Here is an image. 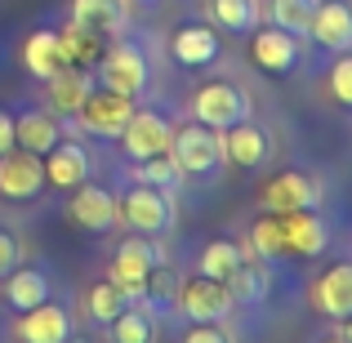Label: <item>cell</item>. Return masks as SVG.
I'll return each instance as SVG.
<instances>
[{"instance_id": "obj_40", "label": "cell", "mask_w": 352, "mask_h": 343, "mask_svg": "<svg viewBox=\"0 0 352 343\" xmlns=\"http://www.w3.org/2000/svg\"><path fill=\"white\" fill-rule=\"evenodd\" d=\"M63 343H89V339H85V335H76V330H72V335L63 339Z\"/></svg>"}, {"instance_id": "obj_8", "label": "cell", "mask_w": 352, "mask_h": 343, "mask_svg": "<svg viewBox=\"0 0 352 343\" xmlns=\"http://www.w3.org/2000/svg\"><path fill=\"white\" fill-rule=\"evenodd\" d=\"M156 258H161V250H156L152 241H143V232H129V236L116 245V254H112V281L129 294V299H138Z\"/></svg>"}, {"instance_id": "obj_26", "label": "cell", "mask_w": 352, "mask_h": 343, "mask_svg": "<svg viewBox=\"0 0 352 343\" xmlns=\"http://www.w3.org/2000/svg\"><path fill=\"white\" fill-rule=\"evenodd\" d=\"M72 23L98 36H116L125 27V9H120V0H72Z\"/></svg>"}, {"instance_id": "obj_13", "label": "cell", "mask_w": 352, "mask_h": 343, "mask_svg": "<svg viewBox=\"0 0 352 343\" xmlns=\"http://www.w3.org/2000/svg\"><path fill=\"white\" fill-rule=\"evenodd\" d=\"M67 219L85 232H107L116 228V197L107 188H94V183H80L72 188V201H67Z\"/></svg>"}, {"instance_id": "obj_22", "label": "cell", "mask_w": 352, "mask_h": 343, "mask_svg": "<svg viewBox=\"0 0 352 343\" xmlns=\"http://www.w3.org/2000/svg\"><path fill=\"white\" fill-rule=\"evenodd\" d=\"M23 67L32 71L36 80H50L54 71L67 67V63H63V41H58V32L41 27V32L27 36V45H23Z\"/></svg>"}, {"instance_id": "obj_41", "label": "cell", "mask_w": 352, "mask_h": 343, "mask_svg": "<svg viewBox=\"0 0 352 343\" xmlns=\"http://www.w3.org/2000/svg\"><path fill=\"white\" fill-rule=\"evenodd\" d=\"M326 343H344V339H339V335H335V339H326Z\"/></svg>"}, {"instance_id": "obj_14", "label": "cell", "mask_w": 352, "mask_h": 343, "mask_svg": "<svg viewBox=\"0 0 352 343\" xmlns=\"http://www.w3.org/2000/svg\"><path fill=\"white\" fill-rule=\"evenodd\" d=\"M267 156H272V138H267L263 125H254V120H236V125L223 129V161L241 165V170H258Z\"/></svg>"}, {"instance_id": "obj_27", "label": "cell", "mask_w": 352, "mask_h": 343, "mask_svg": "<svg viewBox=\"0 0 352 343\" xmlns=\"http://www.w3.org/2000/svg\"><path fill=\"white\" fill-rule=\"evenodd\" d=\"M312 9H317V0H267V23L281 27V32L290 36H308V23H312Z\"/></svg>"}, {"instance_id": "obj_2", "label": "cell", "mask_w": 352, "mask_h": 343, "mask_svg": "<svg viewBox=\"0 0 352 343\" xmlns=\"http://www.w3.org/2000/svg\"><path fill=\"white\" fill-rule=\"evenodd\" d=\"M116 223H129V232H143V236H156V232H170L174 228V201L170 192L161 188H129L125 197L116 201Z\"/></svg>"}, {"instance_id": "obj_15", "label": "cell", "mask_w": 352, "mask_h": 343, "mask_svg": "<svg viewBox=\"0 0 352 343\" xmlns=\"http://www.w3.org/2000/svg\"><path fill=\"white\" fill-rule=\"evenodd\" d=\"M41 165H45V183H50V188H80V183L89 179V170H94L85 147L63 143V138L41 156Z\"/></svg>"}, {"instance_id": "obj_20", "label": "cell", "mask_w": 352, "mask_h": 343, "mask_svg": "<svg viewBox=\"0 0 352 343\" xmlns=\"http://www.w3.org/2000/svg\"><path fill=\"white\" fill-rule=\"evenodd\" d=\"M58 138H63V125H58L54 112H23V116H14V147H23V152L45 156Z\"/></svg>"}, {"instance_id": "obj_33", "label": "cell", "mask_w": 352, "mask_h": 343, "mask_svg": "<svg viewBox=\"0 0 352 343\" xmlns=\"http://www.w3.org/2000/svg\"><path fill=\"white\" fill-rule=\"evenodd\" d=\"M107 326H112V343H152V339H156L152 317H147V312H138V308L116 312Z\"/></svg>"}, {"instance_id": "obj_25", "label": "cell", "mask_w": 352, "mask_h": 343, "mask_svg": "<svg viewBox=\"0 0 352 343\" xmlns=\"http://www.w3.org/2000/svg\"><path fill=\"white\" fill-rule=\"evenodd\" d=\"M58 41H63V63H67V67L89 71L98 58H103V36L89 32V27H80V23H67L58 32Z\"/></svg>"}, {"instance_id": "obj_3", "label": "cell", "mask_w": 352, "mask_h": 343, "mask_svg": "<svg viewBox=\"0 0 352 343\" xmlns=\"http://www.w3.org/2000/svg\"><path fill=\"white\" fill-rule=\"evenodd\" d=\"M170 156L179 161L183 174H214L219 165H223V134L210 125H201V120H192V125H179L170 138Z\"/></svg>"}, {"instance_id": "obj_18", "label": "cell", "mask_w": 352, "mask_h": 343, "mask_svg": "<svg viewBox=\"0 0 352 343\" xmlns=\"http://www.w3.org/2000/svg\"><path fill=\"white\" fill-rule=\"evenodd\" d=\"M250 54H254V63L263 71H272V76H281V71H290L294 63H299V36L281 32V27H258L254 41H250Z\"/></svg>"}, {"instance_id": "obj_39", "label": "cell", "mask_w": 352, "mask_h": 343, "mask_svg": "<svg viewBox=\"0 0 352 343\" xmlns=\"http://www.w3.org/2000/svg\"><path fill=\"white\" fill-rule=\"evenodd\" d=\"M339 339L352 343V312H348V317H339Z\"/></svg>"}, {"instance_id": "obj_34", "label": "cell", "mask_w": 352, "mask_h": 343, "mask_svg": "<svg viewBox=\"0 0 352 343\" xmlns=\"http://www.w3.org/2000/svg\"><path fill=\"white\" fill-rule=\"evenodd\" d=\"M143 294L156 303V308H170V303H174V294H179V281H174V267L156 258V263H152V272H147V281H143Z\"/></svg>"}, {"instance_id": "obj_7", "label": "cell", "mask_w": 352, "mask_h": 343, "mask_svg": "<svg viewBox=\"0 0 352 343\" xmlns=\"http://www.w3.org/2000/svg\"><path fill=\"white\" fill-rule=\"evenodd\" d=\"M321 201V183L308 179L299 170H285V174H272V179L258 188V206L267 214H285V210H317Z\"/></svg>"}, {"instance_id": "obj_24", "label": "cell", "mask_w": 352, "mask_h": 343, "mask_svg": "<svg viewBox=\"0 0 352 343\" xmlns=\"http://www.w3.org/2000/svg\"><path fill=\"white\" fill-rule=\"evenodd\" d=\"M228 290H232L236 303H263L267 290H272V267H267V258H245L241 254L236 272L228 276Z\"/></svg>"}, {"instance_id": "obj_31", "label": "cell", "mask_w": 352, "mask_h": 343, "mask_svg": "<svg viewBox=\"0 0 352 343\" xmlns=\"http://www.w3.org/2000/svg\"><path fill=\"white\" fill-rule=\"evenodd\" d=\"M85 303H89V317H94V321H103V326H107V321H112L116 312H125V308H129V294L120 290V285L112 281V276H107V281H94V285H89Z\"/></svg>"}, {"instance_id": "obj_17", "label": "cell", "mask_w": 352, "mask_h": 343, "mask_svg": "<svg viewBox=\"0 0 352 343\" xmlns=\"http://www.w3.org/2000/svg\"><path fill=\"white\" fill-rule=\"evenodd\" d=\"M312 308L321 312V317H348L352 312V263H335L326 267V272L312 281Z\"/></svg>"}, {"instance_id": "obj_1", "label": "cell", "mask_w": 352, "mask_h": 343, "mask_svg": "<svg viewBox=\"0 0 352 343\" xmlns=\"http://www.w3.org/2000/svg\"><path fill=\"white\" fill-rule=\"evenodd\" d=\"M250 116H254V98L241 85H232V80H210V85H201L192 94V120L219 129V134L228 125H236V120H250Z\"/></svg>"}, {"instance_id": "obj_19", "label": "cell", "mask_w": 352, "mask_h": 343, "mask_svg": "<svg viewBox=\"0 0 352 343\" xmlns=\"http://www.w3.org/2000/svg\"><path fill=\"white\" fill-rule=\"evenodd\" d=\"M89 89H94V85H89V76H85L80 67H63V71H54V76L45 80V98H50V112H54V116H76Z\"/></svg>"}, {"instance_id": "obj_10", "label": "cell", "mask_w": 352, "mask_h": 343, "mask_svg": "<svg viewBox=\"0 0 352 343\" xmlns=\"http://www.w3.org/2000/svg\"><path fill=\"white\" fill-rule=\"evenodd\" d=\"M67 335H72V312L63 308V303H54V299L18 312V321H14V339L18 343H63Z\"/></svg>"}, {"instance_id": "obj_12", "label": "cell", "mask_w": 352, "mask_h": 343, "mask_svg": "<svg viewBox=\"0 0 352 343\" xmlns=\"http://www.w3.org/2000/svg\"><path fill=\"white\" fill-rule=\"evenodd\" d=\"M276 223H281L290 258H317L330 241V232H326L317 210H285V214H276Z\"/></svg>"}, {"instance_id": "obj_4", "label": "cell", "mask_w": 352, "mask_h": 343, "mask_svg": "<svg viewBox=\"0 0 352 343\" xmlns=\"http://www.w3.org/2000/svg\"><path fill=\"white\" fill-rule=\"evenodd\" d=\"M129 116H134V98L98 85V89L85 94V103H80V112H76V125L94 138H120V129L129 125Z\"/></svg>"}, {"instance_id": "obj_37", "label": "cell", "mask_w": 352, "mask_h": 343, "mask_svg": "<svg viewBox=\"0 0 352 343\" xmlns=\"http://www.w3.org/2000/svg\"><path fill=\"white\" fill-rule=\"evenodd\" d=\"M18 263H23V245H18V236H14V232H5V228H0V276H9Z\"/></svg>"}, {"instance_id": "obj_9", "label": "cell", "mask_w": 352, "mask_h": 343, "mask_svg": "<svg viewBox=\"0 0 352 343\" xmlns=\"http://www.w3.org/2000/svg\"><path fill=\"white\" fill-rule=\"evenodd\" d=\"M45 192V165L36 152L9 147L0 156V197L5 201H36Z\"/></svg>"}, {"instance_id": "obj_32", "label": "cell", "mask_w": 352, "mask_h": 343, "mask_svg": "<svg viewBox=\"0 0 352 343\" xmlns=\"http://www.w3.org/2000/svg\"><path fill=\"white\" fill-rule=\"evenodd\" d=\"M250 250H254L258 258H290V250H285V236H281V223H276V214L258 219L254 228H250Z\"/></svg>"}, {"instance_id": "obj_30", "label": "cell", "mask_w": 352, "mask_h": 343, "mask_svg": "<svg viewBox=\"0 0 352 343\" xmlns=\"http://www.w3.org/2000/svg\"><path fill=\"white\" fill-rule=\"evenodd\" d=\"M236 263H241V245L236 241H210V245L201 250V258H197V272L214 276V281H228V276L236 272Z\"/></svg>"}, {"instance_id": "obj_36", "label": "cell", "mask_w": 352, "mask_h": 343, "mask_svg": "<svg viewBox=\"0 0 352 343\" xmlns=\"http://www.w3.org/2000/svg\"><path fill=\"white\" fill-rule=\"evenodd\" d=\"M183 343H236V335L223 330V321H197V330H188Z\"/></svg>"}, {"instance_id": "obj_28", "label": "cell", "mask_w": 352, "mask_h": 343, "mask_svg": "<svg viewBox=\"0 0 352 343\" xmlns=\"http://www.w3.org/2000/svg\"><path fill=\"white\" fill-rule=\"evenodd\" d=\"M210 14L228 32H254L258 18H263V5L258 0H210Z\"/></svg>"}, {"instance_id": "obj_38", "label": "cell", "mask_w": 352, "mask_h": 343, "mask_svg": "<svg viewBox=\"0 0 352 343\" xmlns=\"http://www.w3.org/2000/svg\"><path fill=\"white\" fill-rule=\"evenodd\" d=\"M9 147H14V116L0 112V156H5Z\"/></svg>"}, {"instance_id": "obj_35", "label": "cell", "mask_w": 352, "mask_h": 343, "mask_svg": "<svg viewBox=\"0 0 352 343\" xmlns=\"http://www.w3.org/2000/svg\"><path fill=\"white\" fill-rule=\"evenodd\" d=\"M326 80H330V94H335L344 107H352V49H344L335 58V67H330Z\"/></svg>"}, {"instance_id": "obj_23", "label": "cell", "mask_w": 352, "mask_h": 343, "mask_svg": "<svg viewBox=\"0 0 352 343\" xmlns=\"http://www.w3.org/2000/svg\"><path fill=\"white\" fill-rule=\"evenodd\" d=\"M45 299H50V276H45L41 267L18 263L14 272L5 276V303L14 312H27V308H36V303H45Z\"/></svg>"}, {"instance_id": "obj_6", "label": "cell", "mask_w": 352, "mask_h": 343, "mask_svg": "<svg viewBox=\"0 0 352 343\" xmlns=\"http://www.w3.org/2000/svg\"><path fill=\"white\" fill-rule=\"evenodd\" d=\"M94 67L103 89H116V94H129V98H138L147 89V58L138 45H125V41L112 45V49H103V58Z\"/></svg>"}, {"instance_id": "obj_29", "label": "cell", "mask_w": 352, "mask_h": 343, "mask_svg": "<svg viewBox=\"0 0 352 343\" xmlns=\"http://www.w3.org/2000/svg\"><path fill=\"white\" fill-rule=\"evenodd\" d=\"M138 165V170H134V179L138 183H147V188H183V179H188V174H183L179 170V161H174V156L170 152H161V156H147V161H134Z\"/></svg>"}, {"instance_id": "obj_5", "label": "cell", "mask_w": 352, "mask_h": 343, "mask_svg": "<svg viewBox=\"0 0 352 343\" xmlns=\"http://www.w3.org/2000/svg\"><path fill=\"white\" fill-rule=\"evenodd\" d=\"M174 303H179V312L197 326V321H228L236 308L232 290H228V281H214V276H192L188 285H179V294H174Z\"/></svg>"}, {"instance_id": "obj_16", "label": "cell", "mask_w": 352, "mask_h": 343, "mask_svg": "<svg viewBox=\"0 0 352 343\" xmlns=\"http://www.w3.org/2000/svg\"><path fill=\"white\" fill-rule=\"evenodd\" d=\"M308 36L326 49L344 54L352 49V5L348 0H326V5L312 9V23H308Z\"/></svg>"}, {"instance_id": "obj_21", "label": "cell", "mask_w": 352, "mask_h": 343, "mask_svg": "<svg viewBox=\"0 0 352 343\" xmlns=\"http://www.w3.org/2000/svg\"><path fill=\"white\" fill-rule=\"evenodd\" d=\"M170 54L183 63V67H206V63L219 58V36L210 32L206 23H192V27H179L170 41Z\"/></svg>"}, {"instance_id": "obj_11", "label": "cell", "mask_w": 352, "mask_h": 343, "mask_svg": "<svg viewBox=\"0 0 352 343\" xmlns=\"http://www.w3.org/2000/svg\"><path fill=\"white\" fill-rule=\"evenodd\" d=\"M170 138H174V125L156 112H134L129 125L120 129V143H125L129 161H147V156L170 152Z\"/></svg>"}]
</instances>
